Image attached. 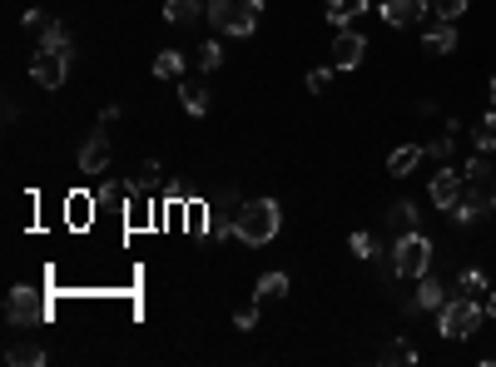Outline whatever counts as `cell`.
I'll list each match as a JSON object with an SVG mask.
<instances>
[{
	"label": "cell",
	"instance_id": "1",
	"mask_svg": "<svg viewBox=\"0 0 496 367\" xmlns=\"http://www.w3.org/2000/svg\"><path fill=\"white\" fill-rule=\"evenodd\" d=\"M69 75V30L55 25V20H45V30H40V45L35 55H30V79L45 89H60Z\"/></svg>",
	"mask_w": 496,
	"mask_h": 367
},
{
	"label": "cell",
	"instance_id": "2",
	"mask_svg": "<svg viewBox=\"0 0 496 367\" xmlns=\"http://www.w3.org/2000/svg\"><path fill=\"white\" fill-rule=\"evenodd\" d=\"M278 228H283V208H278L273 198H248L234 218V238L238 243H253V248L278 238Z\"/></svg>",
	"mask_w": 496,
	"mask_h": 367
},
{
	"label": "cell",
	"instance_id": "3",
	"mask_svg": "<svg viewBox=\"0 0 496 367\" xmlns=\"http://www.w3.org/2000/svg\"><path fill=\"white\" fill-rule=\"evenodd\" d=\"M258 15H263V0H208V20L218 35H253Z\"/></svg>",
	"mask_w": 496,
	"mask_h": 367
},
{
	"label": "cell",
	"instance_id": "4",
	"mask_svg": "<svg viewBox=\"0 0 496 367\" xmlns=\"http://www.w3.org/2000/svg\"><path fill=\"white\" fill-rule=\"evenodd\" d=\"M482 317H486L482 298H466V293L436 307V327H442V337H472L476 327H482Z\"/></svg>",
	"mask_w": 496,
	"mask_h": 367
},
{
	"label": "cell",
	"instance_id": "5",
	"mask_svg": "<svg viewBox=\"0 0 496 367\" xmlns=\"http://www.w3.org/2000/svg\"><path fill=\"white\" fill-rule=\"evenodd\" d=\"M392 263H397V278H427V263H432V238L427 234H402L392 248Z\"/></svg>",
	"mask_w": 496,
	"mask_h": 367
},
{
	"label": "cell",
	"instance_id": "6",
	"mask_svg": "<svg viewBox=\"0 0 496 367\" xmlns=\"http://www.w3.org/2000/svg\"><path fill=\"white\" fill-rule=\"evenodd\" d=\"M5 317H10L15 327H30V323H45L50 307H45V298H40L35 288L20 283V288H10V298H5Z\"/></svg>",
	"mask_w": 496,
	"mask_h": 367
},
{
	"label": "cell",
	"instance_id": "7",
	"mask_svg": "<svg viewBox=\"0 0 496 367\" xmlns=\"http://www.w3.org/2000/svg\"><path fill=\"white\" fill-rule=\"evenodd\" d=\"M363 55H367V40L357 35V30H337V40H333V69H357V65H363Z\"/></svg>",
	"mask_w": 496,
	"mask_h": 367
},
{
	"label": "cell",
	"instance_id": "8",
	"mask_svg": "<svg viewBox=\"0 0 496 367\" xmlns=\"http://www.w3.org/2000/svg\"><path fill=\"white\" fill-rule=\"evenodd\" d=\"M462 194H466L462 169H442V174L432 179V204H436V208H446V214L456 208V198H462Z\"/></svg>",
	"mask_w": 496,
	"mask_h": 367
},
{
	"label": "cell",
	"instance_id": "9",
	"mask_svg": "<svg viewBox=\"0 0 496 367\" xmlns=\"http://www.w3.org/2000/svg\"><path fill=\"white\" fill-rule=\"evenodd\" d=\"M422 15H427V0H382V20H387V25H397V30L417 25Z\"/></svg>",
	"mask_w": 496,
	"mask_h": 367
},
{
	"label": "cell",
	"instance_id": "10",
	"mask_svg": "<svg viewBox=\"0 0 496 367\" xmlns=\"http://www.w3.org/2000/svg\"><path fill=\"white\" fill-rule=\"evenodd\" d=\"M422 50L427 55H452L456 50V20H436L422 30Z\"/></svg>",
	"mask_w": 496,
	"mask_h": 367
},
{
	"label": "cell",
	"instance_id": "11",
	"mask_svg": "<svg viewBox=\"0 0 496 367\" xmlns=\"http://www.w3.org/2000/svg\"><path fill=\"white\" fill-rule=\"evenodd\" d=\"M109 164V134H89L79 149V174H105Z\"/></svg>",
	"mask_w": 496,
	"mask_h": 367
},
{
	"label": "cell",
	"instance_id": "12",
	"mask_svg": "<svg viewBox=\"0 0 496 367\" xmlns=\"http://www.w3.org/2000/svg\"><path fill=\"white\" fill-rule=\"evenodd\" d=\"M238 208H243V204H238V194H224V198H218V204L208 208V234H214V238L234 234V218H238Z\"/></svg>",
	"mask_w": 496,
	"mask_h": 367
},
{
	"label": "cell",
	"instance_id": "13",
	"mask_svg": "<svg viewBox=\"0 0 496 367\" xmlns=\"http://www.w3.org/2000/svg\"><path fill=\"white\" fill-rule=\"evenodd\" d=\"M198 15H208L204 0H164V20H174V25H194Z\"/></svg>",
	"mask_w": 496,
	"mask_h": 367
},
{
	"label": "cell",
	"instance_id": "14",
	"mask_svg": "<svg viewBox=\"0 0 496 367\" xmlns=\"http://www.w3.org/2000/svg\"><path fill=\"white\" fill-rule=\"evenodd\" d=\"M363 10H367V0H327V20H333L337 30H347Z\"/></svg>",
	"mask_w": 496,
	"mask_h": 367
},
{
	"label": "cell",
	"instance_id": "15",
	"mask_svg": "<svg viewBox=\"0 0 496 367\" xmlns=\"http://www.w3.org/2000/svg\"><path fill=\"white\" fill-rule=\"evenodd\" d=\"M417 164H422V144H402L392 159H387V174H392V179H402V174H412Z\"/></svg>",
	"mask_w": 496,
	"mask_h": 367
},
{
	"label": "cell",
	"instance_id": "16",
	"mask_svg": "<svg viewBox=\"0 0 496 367\" xmlns=\"http://www.w3.org/2000/svg\"><path fill=\"white\" fill-rule=\"evenodd\" d=\"M482 214H486V194H462V198H456V208H452L456 224H476Z\"/></svg>",
	"mask_w": 496,
	"mask_h": 367
},
{
	"label": "cell",
	"instance_id": "17",
	"mask_svg": "<svg viewBox=\"0 0 496 367\" xmlns=\"http://www.w3.org/2000/svg\"><path fill=\"white\" fill-rule=\"evenodd\" d=\"M154 75L159 79H179V75H184V55H179V50H159V55H154Z\"/></svg>",
	"mask_w": 496,
	"mask_h": 367
},
{
	"label": "cell",
	"instance_id": "18",
	"mask_svg": "<svg viewBox=\"0 0 496 367\" xmlns=\"http://www.w3.org/2000/svg\"><path fill=\"white\" fill-rule=\"evenodd\" d=\"M179 105H184L188 115H208V89L204 85H184L179 89Z\"/></svg>",
	"mask_w": 496,
	"mask_h": 367
},
{
	"label": "cell",
	"instance_id": "19",
	"mask_svg": "<svg viewBox=\"0 0 496 367\" xmlns=\"http://www.w3.org/2000/svg\"><path fill=\"white\" fill-rule=\"evenodd\" d=\"M442 303H446V293H442V283H432V278H427V283L417 288V298H412V307H427V313H436Z\"/></svg>",
	"mask_w": 496,
	"mask_h": 367
},
{
	"label": "cell",
	"instance_id": "20",
	"mask_svg": "<svg viewBox=\"0 0 496 367\" xmlns=\"http://www.w3.org/2000/svg\"><path fill=\"white\" fill-rule=\"evenodd\" d=\"M387 218H392V224L402 228V234H412V228H417V204H412V198H397Z\"/></svg>",
	"mask_w": 496,
	"mask_h": 367
},
{
	"label": "cell",
	"instance_id": "21",
	"mask_svg": "<svg viewBox=\"0 0 496 367\" xmlns=\"http://www.w3.org/2000/svg\"><path fill=\"white\" fill-rule=\"evenodd\" d=\"M5 357H10V362H20V367H25V362H30V367L45 362V353H40L35 343H10V347H5Z\"/></svg>",
	"mask_w": 496,
	"mask_h": 367
},
{
	"label": "cell",
	"instance_id": "22",
	"mask_svg": "<svg viewBox=\"0 0 496 367\" xmlns=\"http://www.w3.org/2000/svg\"><path fill=\"white\" fill-rule=\"evenodd\" d=\"M462 293H466V298H486V293H491L482 268H462Z\"/></svg>",
	"mask_w": 496,
	"mask_h": 367
},
{
	"label": "cell",
	"instance_id": "23",
	"mask_svg": "<svg viewBox=\"0 0 496 367\" xmlns=\"http://www.w3.org/2000/svg\"><path fill=\"white\" fill-rule=\"evenodd\" d=\"M288 293V273H263V278H258V298H263V303H268V298H283Z\"/></svg>",
	"mask_w": 496,
	"mask_h": 367
},
{
	"label": "cell",
	"instance_id": "24",
	"mask_svg": "<svg viewBox=\"0 0 496 367\" xmlns=\"http://www.w3.org/2000/svg\"><path fill=\"white\" fill-rule=\"evenodd\" d=\"M472 139H476V149H482V154H491V149H496V109L482 119V124H476Z\"/></svg>",
	"mask_w": 496,
	"mask_h": 367
},
{
	"label": "cell",
	"instance_id": "25",
	"mask_svg": "<svg viewBox=\"0 0 496 367\" xmlns=\"http://www.w3.org/2000/svg\"><path fill=\"white\" fill-rule=\"evenodd\" d=\"M427 10L436 20H456V15H466V0H427Z\"/></svg>",
	"mask_w": 496,
	"mask_h": 367
},
{
	"label": "cell",
	"instance_id": "26",
	"mask_svg": "<svg viewBox=\"0 0 496 367\" xmlns=\"http://www.w3.org/2000/svg\"><path fill=\"white\" fill-rule=\"evenodd\" d=\"M124 198H129V184H109V188H99V194H95V204L99 208H119Z\"/></svg>",
	"mask_w": 496,
	"mask_h": 367
},
{
	"label": "cell",
	"instance_id": "27",
	"mask_svg": "<svg viewBox=\"0 0 496 367\" xmlns=\"http://www.w3.org/2000/svg\"><path fill=\"white\" fill-rule=\"evenodd\" d=\"M198 69H218L224 65V50H218V40H208V45H198Z\"/></svg>",
	"mask_w": 496,
	"mask_h": 367
},
{
	"label": "cell",
	"instance_id": "28",
	"mask_svg": "<svg viewBox=\"0 0 496 367\" xmlns=\"http://www.w3.org/2000/svg\"><path fill=\"white\" fill-rule=\"evenodd\" d=\"M486 174H491V169H486V159H482V154H476L472 164L462 169V179H466V184H486Z\"/></svg>",
	"mask_w": 496,
	"mask_h": 367
},
{
	"label": "cell",
	"instance_id": "29",
	"mask_svg": "<svg viewBox=\"0 0 496 367\" xmlns=\"http://www.w3.org/2000/svg\"><path fill=\"white\" fill-rule=\"evenodd\" d=\"M353 253L357 258H377V238L372 234H353Z\"/></svg>",
	"mask_w": 496,
	"mask_h": 367
},
{
	"label": "cell",
	"instance_id": "30",
	"mask_svg": "<svg viewBox=\"0 0 496 367\" xmlns=\"http://www.w3.org/2000/svg\"><path fill=\"white\" fill-rule=\"evenodd\" d=\"M387 362H417V353H412V347H407V343H387Z\"/></svg>",
	"mask_w": 496,
	"mask_h": 367
},
{
	"label": "cell",
	"instance_id": "31",
	"mask_svg": "<svg viewBox=\"0 0 496 367\" xmlns=\"http://www.w3.org/2000/svg\"><path fill=\"white\" fill-rule=\"evenodd\" d=\"M427 154H432V159H446V154H452V129H446V134H436L432 144H427Z\"/></svg>",
	"mask_w": 496,
	"mask_h": 367
},
{
	"label": "cell",
	"instance_id": "32",
	"mask_svg": "<svg viewBox=\"0 0 496 367\" xmlns=\"http://www.w3.org/2000/svg\"><path fill=\"white\" fill-rule=\"evenodd\" d=\"M327 79H333V69H308V89H313V95H323Z\"/></svg>",
	"mask_w": 496,
	"mask_h": 367
},
{
	"label": "cell",
	"instance_id": "33",
	"mask_svg": "<svg viewBox=\"0 0 496 367\" xmlns=\"http://www.w3.org/2000/svg\"><path fill=\"white\" fill-rule=\"evenodd\" d=\"M234 323H238V327H253V323H258V307H238Z\"/></svg>",
	"mask_w": 496,
	"mask_h": 367
},
{
	"label": "cell",
	"instance_id": "34",
	"mask_svg": "<svg viewBox=\"0 0 496 367\" xmlns=\"http://www.w3.org/2000/svg\"><path fill=\"white\" fill-rule=\"evenodd\" d=\"M119 119V105H109V109H99V129H109Z\"/></svg>",
	"mask_w": 496,
	"mask_h": 367
},
{
	"label": "cell",
	"instance_id": "35",
	"mask_svg": "<svg viewBox=\"0 0 496 367\" xmlns=\"http://www.w3.org/2000/svg\"><path fill=\"white\" fill-rule=\"evenodd\" d=\"M486 208H491V214H496V188H486Z\"/></svg>",
	"mask_w": 496,
	"mask_h": 367
},
{
	"label": "cell",
	"instance_id": "36",
	"mask_svg": "<svg viewBox=\"0 0 496 367\" xmlns=\"http://www.w3.org/2000/svg\"><path fill=\"white\" fill-rule=\"evenodd\" d=\"M486 313H491V317H496V293H486Z\"/></svg>",
	"mask_w": 496,
	"mask_h": 367
},
{
	"label": "cell",
	"instance_id": "37",
	"mask_svg": "<svg viewBox=\"0 0 496 367\" xmlns=\"http://www.w3.org/2000/svg\"><path fill=\"white\" fill-rule=\"evenodd\" d=\"M491 105H496V79H491Z\"/></svg>",
	"mask_w": 496,
	"mask_h": 367
}]
</instances>
